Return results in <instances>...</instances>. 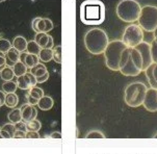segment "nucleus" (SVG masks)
<instances>
[{"label": "nucleus", "instance_id": "obj_1", "mask_svg": "<svg viewBox=\"0 0 157 154\" xmlns=\"http://www.w3.org/2000/svg\"><path fill=\"white\" fill-rule=\"evenodd\" d=\"M84 46L92 54L99 55L104 53L109 40L107 33L101 28H92L84 36Z\"/></svg>", "mask_w": 157, "mask_h": 154}, {"label": "nucleus", "instance_id": "obj_2", "mask_svg": "<svg viewBox=\"0 0 157 154\" xmlns=\"http://www.w3.org/2000/svg\"><path fill=\"white\" fill-rule=\"evenodd\" d=\"M128 48L122 40H113L108 43L104 51L105 65L111 71H120V62L124 50Z\"/></svg>", "mask_w": 157, "mask_h": 154}, {"label": "nucleus", "instance_id": "obj_3", "mask_svg": "<svg viewBox=\"0 0 157 154\" xmlns=\"http://www.w3.org/2000/svg\"><path fill=\"white\" fill-rule=\"evenodd\" d=\"M148 87L143 82H132L125 89L124 100L125 103L130 107H138L143 105Z\"/></svg>", "mask_w": 157, "mask_h": 154}, {"label": "nucleus", "instance_id": "obj_4", "mask_svg": "<svg viewBox=\"0 0 157 154\" xmlns=\"http://www.w3.org/2000/svg\"><path fill=\"white\" fill-rule=\"evenodd\" d=\"M142 6L135 0H122L117 5V16L124 22L133 23L138 20Z\"/></svg>", "mask_w": 157, "mask_h": 154}, {"label": "nucleus", "instance_id": "obj_5", "mask_svg": "<svg viewBox=\"0 0 157 154\" xmlns=\"http://www.w3.org/2000/svg\"><path fill=\"white\" fill-rule=\"evenodd\" d=\"M105 17V10L100 2L84 3L81 10V19L84 23H100Z\"/></svg>", "mask_w": 157, "mask_h": 154}, {"label": "nucleus", "instance_id": "obj_6", "mask_svg": "<svg viewBox=\"0 0 157 154\" xmlns=\"http://www.w3.org/2000/svg\"><path fill=\"white\" fill-rule=\"evenodd\" d=\"M138 25L146 33H154L157 27V6L154 5H145L142 7Z\"/></svg>", "mask_w": 157, "mask_h": 154}, {"label": "nucleus", "instance_id": "obj_7", "mask_svg": "<svg viewBox=\"0 0 157 154\" xmlns=\"http://www.w3.org/2000/svg\"><path fill=\"white\" fill-rule=\"evenodd\" d=\"M122 42L128 48H135L144 42V30L137 24H130L125 28Z\"/></svg>", "mask_w": 157, "mask_h": 154}, {"label": "nucleus", "instance_id": "obj_8", "mask_svg": "<svg viewBox=\"0 0 157 154\" xmlns=\"http://www.w3.org/2000/svg\"><path fill=\"white\" fill-rule=\"evenodd\" d=\"M135 49L140 52V56L143 60V71L145 72L147 69L153 64L152 60V53H151V44L147 42H143L140 45L135 47Z\"/></svg>", "mask_w": 157, "mask_h": 154}, {"label": "nucleus", "instance_id": "obj_9", "mask_svg": "<svg viewBox=\"0 0 157 154\" xmlns=\"http://www.w3.org/2000/svg\"><path fill=\"white\" fill-rule=\"evenodd\" d=\"M31 26H33V29L36 33H48L53 29V22L50 19H48V18L38 17L33 19Z\"/></svg>", "mask_w": 157, "mask_h": 154}, {"label": "nucleus", "instance_id": "obj_10", "mask_svg": "<svg viewBox=\"0 0 157 154\" xmlns=\"http://www.w3.org/2000/svg\"><path fill=\"white\" fill-rule=\"evenodd\" d=\"M143 105L148 111L151 113L157 111V90L151 89V87L148 89Z\"/></svg>", "mask_w": 157, "mask_h": 154}, {"label": "nucleus", "instance_id": "obj_11", "mask_svg": "<svg viewBox=\"0 0 157 154\" xmlns=\"http://www.w3.org/2000/svg\"><path fill=\"white\" fill-rule=\"evenodd\" d=\"M34 41L39 44V46L42 49H53L54 43H53V38L50 34L39 33L34 37Z\"/></svg>", "mask_w": 157, "mask_h": 154}, {"label": "nucleus", "instance_id": "obj_12", "mask_svg": "<svg viewBox=\"0 0 157 154\" xmlns=\"http://www.w3.org/2000/svg\"><path fill=\"white\" fill-rule=\"evenodd\" d=\"M20 110H21V114H22V120L25 123L34 120L38 117V110L34 106L28 104V103L23 104L21 106Z\"/></svg>", "mask_w": 157, "mask_h": 154}, {"label": "nucleus", "instance_id": "obj_13", "mask_svg": "<svg viewBox=\"0 0 157 154\" xmlns=\"http://www.w3.org/2000/svg\"><path fill=\"white\" fill-rule=\"evenodd\" d=\"M120 72L123 74L124 76H131V77H135L137 75H140L142 71L140 69H137L136 66L134 65V63L132 62L131 56H129L127 63L125 64V66L122 69H120Z\"/></svg>", "mask_w": 157, "mask_h": 154}, {"label": "nucleus", "instance_id": "obj_14", "mask_svg": "<svg viewBox=\"0 0 157 154\" xmlns=\"http://www.w3.org/2000/svg\"><path fill=\"white\" fill-rule=\"evenodd\" d=\"M20 62H22L28 69H31L40 63V58L39 55L29 54L27 52H22L20 55Z\"/></svg>", "mask_w": 157, "mask_h": 154}, {"label": "nucleus", "instance_id": "obj_15", "mask_svg": "<svg viewBox=\"0 0 157 154\" xmlns=\"http://www.w3.org/2000/svg\"><path fill=\"white\" fill-rule=\"evenodd\" d=\"M20 55L21 53L18 51L17 49H15L14 47L10 49V51L5 54V58H6V64L9 67H13L15 64L20 62Z\"/></svg>", "mask_w": 157, "mask_h": 154}, {"label": "nucleus", "instance_id": "obj_16", "mask_svg": "<svg viewBox=\"0 0 157 154\" xmlns=\"http://www.w3.org/2000/svg\"><path fill=\"white\" fill-rule=\"evenodd\" d=\"M27 40H26L24 37L22 36H18L16 37L14 39V41H13V47H14L15 49H17L18 51L20 53L22 52H26V48H27Z\"/></svg>", "mask_w": 157, "mask_h": 154}, {"label": "nucleus", "instance_id": "obj_17", "mask_svg": "<svg viewBox=\"0 0 157 154\" xmlns=\"http://www.w3.org/2000/svg\"><path fill=\"white\" fill-rule=\"evenodd\" d=\"M54 105V101L50 96H44L39 100L38 106L42 110H50Z\"/></svg>", "mask_w": 157, "mask_h": 154}, {"label": "nucleus", "instance_id": "obj_18", "mask_svg": "<svg viewBox=\"0 0 157 154\" xmlns=\"http://www.w3.org/2000/svg\"><path fill=\"white\" fill-rule=\"evenodd\" d=\"M18 102H19V98H18V95L16 93H10V94H6L5 96V101H4V105L9 108H14L17 106Z\"/></svg>", "mask_w": 157, "mask_h": 154}, {"label": "nucleus", "instance_id": "obj_19", "mask_svg": "<svg viewBox=\"0 0 157 154\" xmlns=\"http://www.w3.org/2000/svg\"><path fill=\"white\" fill-rule=\"evenodd\" d=\"M130 56H131L132 62L134 63V65L136 66L137 69H140L143 72V60H142V56H140V52L135 48H131V50H130Z\"/></svg>", "mask_w": 157, "mask_h": 154}, {"label": "nucleus", "instance_id": "obj_20", "mask_svg": "<svg viewBox=\"0 0 157 154\" xmlns=\"http://www.w3.org/2000/svg\"><path fill=\"white\" fill-rule=\"evenodd\" d=\"M7 119L12 124H17L22 121V114H21L20 108H15L12 111H10L7 115Z\"/></svg>", "mask_w": 157, "mask_h": 154}, {"label": "nucleus", "instance_id": "obj_21", "mask_svg": "<svg viewBox=\"0 0 157 154\" xmlns=\"http://www.w3.org/2000/svg\"><path fill=\"white\" fill-rule=\"evenodd\" d=\"M27 67L22 63V62H18L17 64H15L13 66V71H14V74L15 76L17 77H20V76H23L27 73Z\"/></svg>", "mask_w": 157, "mask_h": 154}, {"label": "nucleus", "instance_id": "obj_22", "mask_svg": "<svg viewBox=\"0 0 157 154\" xmlns=\"http://www.w3.org/2000/svg\"><path fill=\"white\" fill-rule=\"evenodd\" d=\"M47 72H48L47 68L45 67L43 64H41V63H39L38 65H36L33 68H31V69H30V73L33 74V75L36 76V77H41V76H43V75H45V74H46Z\"/></svg>", "mask_w": 157, "mask_h": 154}, {"label": "nucleus", "instance_id": "obj_23", "mask_svg": "<svg viewBox=\"0 0 157 154\" xmlns=\"http://www.w3.org/2000/svg\"><path fill=\"white\" fill-rule=\"evenodd\" d=\"M39 58L41 62L48 63L53 60V51L52 49H41L39 53Z\"/></svg>", "mask_w": 157, "mask_h": 154}, {"label": "nucleus", "instance_id": "obj_24", "mask_svg": "<svg viewBox=\"0 0 157 154\" xmlns=\"http://www.w3.org/2000/svg\"><path fill=\"white\" fill-rule=\"evenodd\" d=\"M153 67H154V64H152V65L145 71V74H146V77H147V79L149 81V84L151 86V89L157 90V83H156L155 79H154V76H153Z\"/></svg>", "mask_w": 157, "mask_h": 154}, {"label": "nucleus", "instance_id": "obj_25", "mask_svg": "<svg viewBox=\"0 0 157 154\" xmlns=\"http://www.w3.org/2000/svg\"><path fill=\"white\" fill-rule=\"evenodd\" d=\"M18 89L17 82L14 80L10 81H4V83L2 84V91L5 94H10V93H16V90Z\"/></svg>", "mask_w": 157, "mask_h": 154}, {"label": "nucleus", "instance_id": "obj_26", "mask_svg": "<svg viewBox=\"0 0 157 154\" xmlns=\"http://www.w3.org/2000/svg\"><path fill=\"white\" fill-rule=\"evenodd\" d=\"M0 76L4 81H10L13 80V78L15 77L14 71H13V67H5L3 70L0 72Z\"/></svg>", "mask_w": 157, "mask_h": 154}, {"label": "nucleus", "instance_id": "obj_27", "mask_svg": "<svg viewBox=\"0 0 157 154\" xmlns=\"http://www.w3.org/2000/svg\"><path fill=\"white\" fill-rule=\"evenodd\" d=\"M41 47L39 46V44L36 41H29L27 44V48H26V52L29 54H34V55H39L40 51H41Z\"/></svg>", "mask_w": 157, "mask_h": 154}, {"label": "nucleus", "instance_id": "obj_28", "mask_svg": "<svg viewBox=\"0 0 157 154\" xmlns=\"http://www.w3.org/2000/svg\"><path fill=\"white\" fill-rule=\"evenodd\" d=\"M28 96L33 98V99L36 100H39L41 99V98H43L45 95H44V91L41 89V87H31L30 90H29V93H28Z\"/></svg>", "mask_w": 157, "mask_h": 154}, {"label": "nucleus", "instance_id": "obj_29", "mask_svg": "<svg viewBox=\"0 0 157 154\" xmlns=\"http://www.w3.org/2000/svg\"><path fill=\"white\" fill-rule=\"evenodd\" d=\"M26 127H27V131L39 132V130L42 128V124L38 119H34L33 121L27 122V123H26Z\"/></svg>", "mask_w": 157, "mask_h": 154}, {"label": "nucleus", "instance_id": "obj_30", "mask_svg": "<svg viewBox=\"0 0 157 154\" xmlns=\"http://www.w3.org/2000/svg\"><path fill=\"white\" fill-rule=\"evenodd\" d=\"M53 60L57 64H62V45L53 47Z\"/></svg>", "mask_w": 157, "mask_h": 154}, {"label": "nucleus", "instance_id": "obj_31", "mask_svg": "<svg viewBox=\"0 0 157 154\" xmlns=\"http://www.w3.org/2000/svg\"><path fill=\"white\" fill-rule=\"evenodd\" d=\"M13 47V44L6 39H0V52L6 54L10 51V49Z\"/></svg>", "mask_w": 157, "mask_h": 154}, {"label": "nucleus", "instance_id": "obj_32", "mask_svg": "<svg viewBox=\"0 0 157 154\" xmlns=\"http://www.w3.org/2000/svg\"><path fill=\"white\" fill-rule=\"evenodd\" d=\"M105 134L99 130H92L86 135V139H105Z\"/></svg>", "mask_w": 157, "mask_h": 154}, {"label": "nucleus", "instance_id": "obj_33", "mask_svg": "<svg viewBox=\"0 0 157 154\" xmlns=\"http://www.w3.org/2000/svg\"><path fill=\"white\" fill-rule=\"evenodd\" d=\"M16 82H17V86H18V87H19L20 90H30V87L28 86V83H27V81H26L24 75L18 77L17 81H16Z\"/></svg>", "mask_w": 157, "mask_h": 154}, {"label": "nucleus", "instance_id": "obj_34", "mask_svg": "<svg viewBox=\"0 0 157 154\" xmlns=\"http://www.w3.org/2000/svg\"><path fill=\"white\" fill-rule=\"evenodd\" d=\"M2 130H4L5 132H7L10 135V137H14V135H15V132H16V127H15V124H12V123H6V124H4V126L1 128Z\"/></svg>", "mask_w": 157, "mask_h": 154}, {"label": "nucleus", "instance_id": "obj_35", "mask_svg": "<svg viewBox=\"0 0 157 154\" xmlns=\"http://www.w3.org/2000/svg\"><path fill=\"white\" fill-rule=\"evenodd\" d=\"M151 53H152L153 64H157V43L155 41L151 42Z\"/></svg>", "mask_w": 157, "mask_h": 154}, {"label": "nucleus", "instance_id": "obj_36", "mask_svg": "<svg viewBox=\"0 0 157 154\" xmlns=\"http://www.w3.org/2000/svg\"><path fill=\"white\" fill-rule=\"evenodd\" d=\"M16 130H21V131H25L27 132V127H26V123L25 122H19V123L15 124Z\"/></svg>", "mask_w": 157, "mask_h": 154}, {"label": "nucleus", "instance_id": "obj_37", "mask_svg": "<svg viewBox=\"0 0 157 154\" xmlns=\"http://www.w3.org/2000/svg\"><path fill=\"white\" fill-rule=\"evenodd\" d=\"M26 133H27V132H25V131L16 130L15 135H14V139H25V137H26Z\"/></svg>", "mask_w": 157, "mask_h": 154}, {"label": "nucleus", "instance_id": "obj_38", "mask_svg": "<svg viewBox=\"0 0 157 154\" xmlns=\"http://www.w3.org/2000/svg\"><path fill=\"white\" fill-rule=\"evenodd\" d=\"M26 137L27 139H40V134L39 132H36V131H27L26 133Z\"/></svg>", "mask_w": 157, "mask_h": 154}, {"label": "nucleus", "instance_id": "obj_39", "mask_svg": "<svg viewBox=\"0 0 157 154\" xmlns=\"http://www.w3.org/2000/svg\"><path fill=\"white\" fill-rule=\"evenodd\" d=\"M5 67H7L6 58H5V55H1V56H0V72H1Z\"/></svg>", "mask_w": 157, "mask_h": 154}, {"label": "nucleus", "instance_id": "obj_40", "mask_svg": "<svg viewBox=\"0 0 157 154\" xmlns=\"http://www.w3.org/2000/svg\"><path fill=\"white\" fill-rule=\"evenodd\" d=\"M49 78V72H47L45 75L41 76V77H36V82L38 83H43V82H46Z\"/></svg>", "mask_w": 157, "mask_h": 154}, {"label": "nucleus", "instance_id": "obj_41", "mask_svg": "<svg viewBox=\"0 0 157 154\" xmlns=\"http://www.w3.org/2000/svg\"><path fill=\"white\" fill-rule=\"evenodd\" d=\"M51 139H62V134H60L59 131H56V132H52L51 135H50Z\"/></svg>", "mask_w": 157, "mask_h": 154}, {"label": "nucleus", "instance_id": "obj_42", "mask_svg": "<svg viewBox=\"0 0 157 154\" xmlns=\"http://www.w3.org/2000/svg\"><path fill=\"white\" fill-rule=\"evenodd\" d=\"M153 76L154 79H155L156 83H157V64H154V67H153Z\"/></svg>", "mask_w": 157, "mask_h": 154}, {"label": "nucleus", "instance_id": "obj_43", "mask_svg": "<svg viewBox=\"0 0 157 154\" xmlns=\"http://www.w3.org/2000/svg\"><path fill=\"white\" fill-rule=\"evenodd\" d=\"M5 96H6V94H5L3 91H0V100H1L3 103L5 101Z\"/></svg>", "mask_w": 157, "mask_h": 154}, {"label": "nucleus", "instance_id": "obj_44", "mask_svg": "<svg viewBox=\"0 0 157 154\" xmlns=\"http://www.w3.org/2000/svg\"><path fill=\"white\" fill-rule=\"evenodd\" d=\"M153 34H154V41H155L156 43H157V27H156V29H155V30H154Z\"/></svg>", "mask_w": 157, "mask_h": 154}, {"label": "nucleus", "instance_id": "obj_45", "mask_svg": "<svg viewBox=\"0 0 157 154\" xmlns=\"http://www.w3.org/2000/svg\"><path fill=\"white\" fill-rule=\"evenodd\" d=\"M2 105H4V103H3V102H2V101H1V100H0V107H1V106H2Z\"/></svg>", "mask_w": 157, "mask_h": 154}, {"label": "nucleus", "instance_id": "obj_46", "mask_svg": "<svg viewBox=\"0 0 157 154\" xmlns=\"http://www.w3.org/2000/svg\"><path fill=\"white\" fill-rule=\"evenodd\" d=\"M154 137V139H157V133H156V134H154V137Z\"/></svg>", "mask_w": 157, "mask_h": 154}, {"label": "nucleus", "instance_id": "obj_47", "mask_svg": "<svg viewBox=\"0 0 157 154\" xmlns=\"http://www.w3.org/2000/svg\"><path fill=\"white\" fill-rule=\"evenodd\" d=\"M1 55H5L4 53H2V52H0V56H1Z\"/></svg>", "mask_w": 157, "mask_h": 154}]
</instances>
